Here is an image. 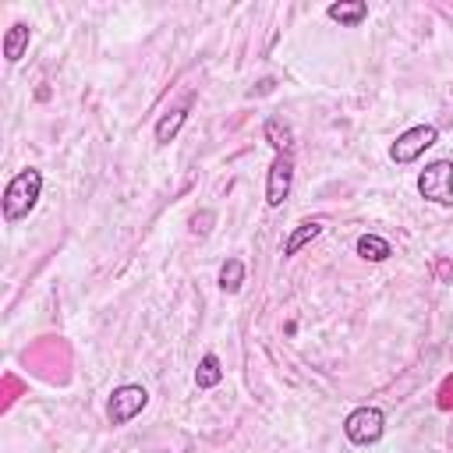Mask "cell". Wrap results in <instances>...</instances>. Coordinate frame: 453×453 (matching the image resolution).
<instances>
[{"label": "cell", "instance_id": "4", "mask_svg": "<svg viewBox=\"0 0 453 453\" xmlns=\"http://www.w3.org/2000/svg\"><path fill=\"white\" fill-rule=\"evenodd\" d=\"M382 432H386V414L372 403H361L343 418V435L354 446H375L382 439Z\"/></svg>", "mask_w": 453, "mask_h": 453}, {"label": "cell", "instance_id": "13", "mask_svg": "<svg viewBox=\"0 0 453 453\" xmlns=\"http://www.w3.org/2000/svg\"><path fill=\"white\" fill-rule=\"evenodd\" d=\"M223 382V365H219V357L216 354H202V361H198V368H195V386L198 389H212V386H219Z\"/></svg>", "mask_w": 453, "mask_h": 453}, {"label": "cell", "instance_id": "11", "mask_svg": "<svg viewBox=\"0 0 453 453\" xmlns=\"http://www.w3.org/2000/svg\"><path fill=\"white\" fill-rule=\"evenodd\" d=\"M262 138L273 145V152H276V156L294 149V131H290V124H287V120H280V117H265V124H262Z\"/></svg>", "mask_w": 453, "mask_h": 453}, {"label": "cell", "instance_id": "2", "mask_svg": "<svg viewBox=\"0 0 453 453\" xmlns=\"http://www.w3.org/2000/svg\"><path fill=\"white\" fill-rule=\"evenodd\" d=\"M418 195L432 205L453 209V159H432L418 173Z\"/></svg>", "mask_w": 453, "mask_h": 453}, {"label": "cell", "instance_id": "8", "mask_svg": "<svg viewBox=\"0 0 453 453\" xmlns=\"http://www.w3.org/2000/svg\"><path fill=\"white\" fill-rule=\"evenodd\" d=\"M28 39H32V28L25 25V21H11L7 28H4V60L7 64H18L21 57H25V50H28Z\"/></svg>", "mask_w": 453, "mask_h": 453}, {"label": "cell", "instance_id": "6", "mask_svg": "<svg viewBox=\"0 0 453 453\" xmlns=\"http://www.w3.org/2000/svg\"><path fill=\"white\" fill-rule=\"evenodd\" d=\"M290 188H294V156L280 152V156H273L269 173H265V205L280 209L290 198Z\"/></svg>", "mask_w": 453, "mask_h": 453}, {"label": "cell", "instance_id": "10", "mask_svg": "<svg viewBox=\"0 0 453 453\" xmlns=\"http://www.w3.org/2000/svg\"><path fill=\"white\" fill-rule=\"evenodd\" d=\"M184 120H188V103H180V106L166 110V113L156 120V127H152V134H156V145H170V142L177 138V131L184 127Z\"/></svg>", "mask_w": 453, "mask_h": 453}, {"label": "cell", "instance_id": "1", "mask_svg": "<svg viewBox=\"0 0 453 453\" xmlns=\"http://www.w3.org/2000/svg\"><path fill=\"white\" fill-rule=\"evenodd\" d=\"M39 195H42V173H39L35 166L18 170V173L7 180V188H4V219H7V223L25 219V216L35 209Z\"/></svg>", "mask_w": 453, "mask_h": 453}, {"label": "cell", "instance_id": "15", "mask_svg": "<svg viewBox=\"0 0 453 453\" xmlns=\"http://www.w3.org/2000/svg\"><path fill=\"white\" fill-rule=\"evenodd\" d=\"M449 393H453V379H446V386H442V400H446ZM449 403H453V400H449Z\"/></svg>", "mask_w": 453, "mask_h": 453}, {"label": "cell", "instance_id": "3", "mask_svg": "<svg viewBox=\"0 0 453 453\" xmlns=\"http://www.w3.org/2000/svg\"><path fill=\"white\" fill-rule=\"evenodd\" d=\"M145 407H149V389L138 386V382H124V386H117V389L110 393V400H106V421H110L113 428H120V425L134 421Z\"/></svg>", "mask_w": 453, "mask_h": 453}, {"label": "cell", "instance_id": "14", "mask_svg": "<svg viewBox=\"0 0 453 453\" xmlns=\"http://www.w3.org/2000/svg\"><path fill=\"white\" fill-rule=\"evenodd\" d=\"M241 283H244V262L241 258H226L219 265V290L223 294H237Z\"/></svg>", "mask_w": 453, "mask_h": 453}, {"label": "cell", "instance_id": "9", "mask_svg": "<svg viewBox=\"0 0 453 453\" xmlns=\"http://www.w3.org/2000/svg\"><path fill=\"white\" fill-rule=\"evenodd\" d=\"M322 234V219H301L290 234H287V241H283V258H294L301 248H308L315 237Z\"/></svg>", "mask_w": 453, "mask_h": 453}, {"label": "cell", "instance_id": "12", "mask_svg": "<svg viewBox=\"0 0 453 453\" xmlns=\"http://www.w3.org/2000/svg\"><path fill=\"white\" fill-rule=\"evenodd\" d=\"M354 251H357V258H365V262H386V258L393 255V244H389L386 237H379V234H361L357 244H354Z\"/></svg>", "mask_w": 453, "mask_h": 453}, {"label": "cell", "instance_id": "7", "mask_svg": "<svg viewBox=\"0 0 453 453\" xmlns=\"http://www.w3.org/2000/svg\"><path fill=\"white\" fill-rule=\"evenodd\" d=\"M326 18L329 21H340L343 28H357L368 18V4L365 0H333L326 7Z\"/></svg>", "mask_w": 453, "mask_h": 453}, {"label": "cell", "instance_id": "5", "mask_svg": "<svg viewBox=\"0 0 453 453\" xmlns=\"http://www.w3.org/2000/svg\"><path fill=\"white\" fill-rule=\"evenodd\" d=\"M435 142H439V127L435 124H414V127H407V131L396 134V142L389 145V159L396 166H407V163L421 159L425 149H432Z\"/></svg>", "mask_w": 453, "mask_h": 453}]
</instances>
